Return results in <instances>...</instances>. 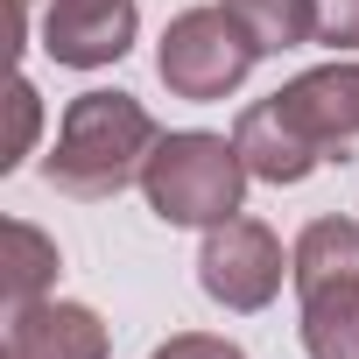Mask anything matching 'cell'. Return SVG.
I'll return each instance as SVG.
<instances>
[{"label": "cell", "mask_w": 359, "mask_h": 359, "mask_svg": "<svg viewBox=\"0 0 359 359\" xmlns=\"http://www.w3.org/2000/svg\"><path fill=\"white\" fill-rule=\"evenodd\" d=\"M155 141H162V127L148 120V106L134 92H78L64 106V127H57L43 176L64 198L99 205V198H120L127 184H141Z\"/></svg>", "instance_id": "obj_1"}, {"label": "cell", "mask_w": 359, "mask_h": 359, "mask_svg": "<svg viewBox=\"0 0 359 359\" xmlns=\"http://www.w3.org/2000/svg\"><path fill=\"white\" fill-rule=\"evenodd\" d=\"M247 176L254 169H247L240 141H226V134H162L141 169V191L162 226H226V219H240Z\"/></svg>", "instance_id": "obj_2"}, {"label": "cell", "mask_w": 359, "mask_h": 359, "mask_svg": "<svg viewBox=\"0 0 359 359\" xmlns=\"http://www.w3.org/2000/svg\"><path fill=\"white\" fill-rule=\"evenodd\" d=\"M289 282L303 296V352L310 359H359V226L352 219H310Z\"/></svg>", "instance_id": "obj_3"}, {"label": "cell", "mask_w": 359, "mask_h": 359, "mask_svg": "<svg viewBox=\"0 0 359 359\" xmlns=\"http://www.w3.org/2000/svg\"><path fill=\"white\" fill-rule=\"evenodd\" d=\"M261 57H268V50L254 43V29L219 0V8H191V15L169 22V36H162V50H155V71H162V85H169L176 99H198V106H205V99L240 92Z\"/></svg>", "instance_id": "obj_4"}, {"label": "cell", "mask_w": 359, "mask_h": 359, "mask_svg": "<svg viewBox=\"0 0 359 359\" xmlns=\"http://www.w3.org/2000/svg\"><path fill=\"white\" fill-rule=\"evenodd\" d=\"M198 282H205V296H212V303H226V310H268V303H275V289H282V240H275L261 219L205 226Z\"/></svg>", "instance_id": "obj_5"}, {"label": "cell", "mask_w": 359, "mask_h": 359, "mask_svg": "<svg viewBox=\"0 0 359 359\" xmlns=\"http://www.w3.org/2000/svg\"><path fill=\"white\" fill-rule=\"evenodd\" d=\"M43 22V50L71 71L120 64L134 50V0H29Z\"/></svg>", "instance_id": "obj_6"}, {"label": "cell", "mask_w": 359, "mask_h": 359, "mask_svg": "<svg viewBox=\"0 0 359 359\" xmlns=\"http://www.w3.org/2000/svg\"><path fill=\"white\" fill-rule=\"evenodd\" d=\"M275 106L317 141L324 162H345V148L359 141V64H317V71L289 78L275 92Z\"/></svg>", "instance_id": "obj_7"}, {"label": "cell", "mask_w": 359, "mask_h": 359, "mask_svg": "<svg viewBox=\"0 0 359 359\" xmlns=\"http://www.w3.org/2000/svg\"><path fill=\"white\" fill-rule=\"evenodd\" d=\"M8 359H106V324L85 303H22L8 324Z\"/></svg>", "instance_id": "obj_8"}, {"label": "cell", "mask_w": 359, "mask_h": 359, "mask_svg": "<svg viewBox=\"0 0 359 359\" xmlns=\"http://www.w3.org/2000/svg\"><path fill=\"white\" fill-rule=\"evenodd\" d=\"M233 141H240V155H247V169L261 176V184H303L310 169H324L317 141H310V134H303L275 99L247 106V113H240V127H233Z\"/></svg>", "instance_id": "obj_9"}, {"label": "cell", "mask_w": 359, "mask_h": 359, "mask_svg": "<svg viewBox=\"0 0 359 359\" xmlns=\"http://www.w3.org/2000/svg\"><path fill=\"white\" fill-rule=\"evenodd\" d=\"M57 282V240H43L29 219H8V303H43Z\"/></svg>", "instance_id": "obj_10"}, {"label": "cell", "mask_w": 359, "mask_h": 359, "mask_svg": "<svg viewBox=\"0 0 359 359\" xmlns=\"http://www.w3.org/2000/svg\"><path fill=\"white\" fill-rule=\"evenodd\" d=\"M226 8L254 29L261 50H296L317 36V0H226Z\"/></svg>", "instance_id": "obj_11"}, {"label": "cell", "mask_w": 359, "mask_h": 359, "mask_svg": "<svg viewBox=\"0 0 359 359\" xmlns=\"http://www.w3.org/2000/svg\"><path fill=\"white\" fill-rule=\"evenodd\" d=\"M8 106H15V134H8V155H0V169H15V162L36 148V127H43V106H36V85H29V78L8 85Z\"/></svg>", "instance_id": "obj_12"}, {"label": "cell", "mask_w": 359, "mask_h": 359, "mask_svg": "<svg viewBox=\"0 0 359 359\" xmlns=\"http://www.w3.org/2000/svg\"><path fill=\"white\" fill-rule=\"evenodd\" d=\"M317 43L359 50V0H317Z\"/></svg>", "instance_id": "obj_13"}, {"label": "cell", "mask_w": 359, "mask_h": 359, "mask_svg": "<svg viewBox=\"0 0 359 359\" xmlns=\"http://www.w3.org/2000/svg\"><path fill=\"white\" fill-rule=\"evenodd\" d=\"M148 359H247L233 338H205V331H184V338H169V345H155Z\"/></svg>", "instance_id": "obj_14"}]
</instances>
